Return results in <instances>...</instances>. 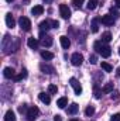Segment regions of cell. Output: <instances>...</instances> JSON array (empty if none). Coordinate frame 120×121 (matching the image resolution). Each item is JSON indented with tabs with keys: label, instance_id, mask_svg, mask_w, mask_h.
<instances>
[{
	"label": "cell",
	"instance_id": "cell-1",
	"mask_svg": "<svg viewBox=\"0 0 120 121\" xmlns=\"http://www.w3.org/2000/svg\"><path fill=\"white\" fill-rule=\"evenodd\" d=\"M13 41H14V39H13L10 35H4V38H3V41H1V49H3L4 54H10V52H14V51L18 49V41H17L16 44H14Z\"/></svg>",
	"mask_w": 120,
	"mask_h": 121
},
{
	"label": "cell",
	"instance_id": "cell-2",
	"mask_svg": "<svg viewBox=\"0 0 120 121\" xmlns=\"http://www.w3.org/2000/svg\"><path fill=\"white\" fill-rule=\"evenodd\" d=\"M93 47H95V49H96L103 58H109V56L112 55V49H110V47H107V45H105V44H102V42H99V41H96Z\"/></svg>",
	"mask_w": 120,
	"mask_h": 121
},
{
	"label": "cell",
	"instance_id": "cell-3",
	"mask_svg": "<svg viewBox=\"0 0 120 121\" xmlns=\"http://www.w3.org/2000/svg\"><path fill=\"white\" fill-rule=\"evenodd\" d=\"M18 26L23 31H30L31 30V21L27 18V17H20L18 20Z\"/></svg>",
	"mask_w": 120,
	"mask_h": 121
},
{
	"label": "cell",
	"instance_id": "cell-4",
	"mask_svg": "<svg viewBox=\"0 0 120 121\" xmlns=\"http://www.w3.org/2000/svg\"><path fill=\"white\" fill-rule=\"evenodd\" d=\"M40 42H41V45H44V47H51L52 45V38L50 37V35H47V34H44L42 31H41V34H40Z\"/></svg>",
	"mask_w": 120,
	"mask_h": 121
},
{
	"label": "cell",
	"instance_id": "cell-5",
	"mask_svg": "<svg viewBox=\"0 0 120 121\" xmlns=\"http://www.w3.org/2000/svg\"><path fill=\"white\" fill-rule=\"evenodd\" d=\"M69 85L74 87V91H75L76 96H79V94L82 93V86L79 85V82H78L75 78H71V79H69Z\"/></svg>",
	"mask_w": 120,
	"mask_h": 121
},
{
	"label": "cell",
	"instance_id": "cell-6",
	"mask_svg": "<svg viewBox=\"0 0 120 121\" xmlns=\"http://www.w3.org/2000/svg\"><path fill=\"white\" fill-rule=\"evenodd\" d=\"M38 114H40V110L34 106V107H30L28 108V111H27V120L28 121H34L37 117H38Z\"/></svg>",
	"mask_w": 120,
	"mask_h": 121
},
{
	"label": "cell",
	"instance_id": "cell-7",
	"mask_svg": "<svg viewBox=\"0 0 120 121\" xmlns=\"http://www.w3.org/2000/svg\"><path fill=\"white\" fill-rule=\"evenodd\" d=\"M82 62H83V56H82L79 52H75V54L71 56V63H72L74 66H79V65H82Z\"/></svg>",
	"mask_w": 120,
	"mask_h": 121
},
{
	"label": "cell",
	"instance_id": "cell-8",
	"mask_svg": "<svg viewBox=\"0 0 120 121\" xmlns=\"http://www.w3.org/2000/svg\"><path fill=\"white\" fill-rule=\"evenodd\" d=\"M60 14L62 18H69L71 17V10H69V7L66 6V4H60Z\"/></svg>",
	"mask_w": 120,
	"mask_h": 121
},
{
	"label": "cell",
	"instance_id": "cell-9",
	"mask_svg": "<svg viewBox=\"0 0 120 121\" xmlns=\"http://www.w3.org/2000/svg\"><path fill=\"white\" fill-rule=\"evenodd\" d=\"M40 70L42 72V73H45V75H52L54 73V68L51 66V65H48V63H40Z\"/></svg>",
	"mask_w": 120,
	"mask_h": 121
},
{
	"label": "cell",
	"instance_id": "cell-10",
	"mask_svg": "<svg viewBox=\"0 0 120 121\" xmlns=\"http://www.w3.org/2000/svg\"><path fill=\"white\" fill-rule=\"evenodd\" d=\"M100 21H102V24H105V26H113V23H115V18H113L110 14H106V16H102Z\"/></svg>",
	"mask_w": 120,
	"mask_h": 121
},
{
	"label": "cell",
	"instance_id": "cell-11",
	"mask_svg": "<svg viewBox=\"0 0 120 121\" xmlns=\"http://www.w3.org/2000/svg\"><path fill=\"white\" fill-rule=\"evenodd\" d=\"M3 75H4L6 79H14V78H16V72H14L13 68H4Z\"/></svg>",
	"mask_w": 120,
	"mask_h": 121
},
{
	"label": "cell",
	"instance_id": "cell-12",
	"mask_svg": "<svg viewBox=\"0 0 120 121\" xmlns=\"http://www.w3.org/2000/svg\"><path fill=\"white\" fill-rule=\"evenodd\" d=\"M60 42H61V47H62L64 49H68V48L71 47V41H69V38H68L66 35L60 37Z\"/></svg>",
	"mask_w": 120,
	"mask_h": 121
},
{
	"label": "cell",
	"instance_id": "cell-13",
	"mask_svg": "<svg viewBox=\"0 0 120 121\" xmlns=\"http://www.w3.org/2000/svg\"><path fill=\"white\" fill-rule=\"evenodd\" d=\"M6 24H7L9 28H13V27L16 26V21H14V18H13V16H11L10 13L6 14Z\"/></svg>",
	"mask_w": 120,
	"mask_h": 121
},
{
	"label": "cell",
	"instance_id": "cell-14",
	"mask_svg": "<svg viewBox=\"0 0 120 121\" xmlns=\"http://www.w3.org/2000/svg\"><path fill=\"white\" fill-rule=\"evenodd\" d=\"M42 13H44V7L42 6H34L31 9V14L32 16H41Z\"/></svg>",
	"mask_w": 120,
	"mask_h": 121
},
{
	"label": "cell",
	"instance_id": "cell-15",
	"mask_svg": "<svg viewBox=\"0 0 120 121\" xmlns=\"http://www.w3.org/2000/svg\"><path fill=\"white\" fill-rule=\"evenodd\" d=\"M38 99H40L42 103H45V104H50V103H51V97H50V94H47V93H44V91L38 94Z\"/></svg>",
	"mask_w": 120,
	"mask_h": 121
},
{
	"label": "cell",
	"instance_id": "cell-16",
	"mask_svg": "<svg viewBox=\"0 0 120 121\" xmlns=\"http://www.w3.org/2000/svg\"><path fill=\"white\" fill-rule=\"evenodd\" d=\"M78 110H79V106H78L76 103H72L71 106H68V114H71V116L76 114V113H78Z\"/></svg>",
	"mask_w": 120,
	"mask_h": 121
},
{
	"label": "cell",
	"instance_id": "cell-17",
	"mask_svg": "<svg viewBox=\"0 0 120 121\" xmlns=\"http://www.w3.org/2000/svg\"><path fill=\"white\" fill-rule=\"evenodd\" d=\"M27 45L30 47L31 49H37V48H38V41H37L34 37H31V38L27 39Z\"/></svg>",
	"mask_w": 120,
	"mask_h": 121
},
{
	"label": "cell",
	"instance_id": "cell-18",
	"mask_svg": "<svg viewBox=\"0 0 120 121\" xmlns=\"http://www.w3.org/2000/svg\"><path fill=\"white\" fill-rule=\"evenodd\" d=\"M57 106H58L60 108H65V107L68 106V99H66V97H61V99H58Z\"/></svg>",
	"mask_w": 120,
	"mask_h": 121
},
{
	"label": "cell",
	"instance_id": "cell-19",
	"mask_svg": "<svg viewBox=\"0 0 120 121\" xmlns=\"http://www.w3.org/2000/svg\"><path fill=\"white\" fill-rule=\"evenodd\" d=\"M41 58L45 59V60H51L54 58V54L50 52V51H42V52H41Z\"/></svg>",
	"mask_w": 120,
	"mask_h": 121
},
{
	"label": "cell",
	"instance_id": "cell-20",
	"mask_svg": "<svg viewBox=\"0 0 120 121\" xmlns=\"http://www.w3.org/2000/svg\"><path fill=\"white\" fill-rule=\"evenodd\" d=\"M4 121H16V116H14V111L9 110L4 116Z\"/></svg>",
	"mask_w": 120,
	"mask_h": 121
},
{
	"label": "cell",
	"instance_id": "cell-21",
	"mask_svg": "<svg viewBox=\"0 0 120 121\" xmlns=\"http://www.w3.org/2000/svg\"><path fill=\"white\" fill-rule=\"evenodd\" d=\"M50 26H51V21H48V20H45V21H41V23H40V30H41V31L50 30V28H51Z\"/></svg>",
	"mask_w": 120,
	"mask_h": 121
},
{
	"label": "cell",
	"instance_id": "cell-22",
	"mask_svg": "<svg viewBox=\"0 0 120 121\" xmlns=\"http://www.w3.org/2000/svg\"><path fill=\"white\" fill-rule=\"evenodd\" d=\"M90 27H92V32H97L99 31V18H93Z\"/></svg>",
	"mask_w": 120,
	"mask_h": 121
},
{
	"label": "cell",
	"instance_id": "cell-23",
	"mask_svg": "<svg viewBox=\"0 0 120 121\" xmlns=\"http://www.w3.org/2000/svg\"><path fill=\"white\" fill-rule=\"evenodd\" d=\"M26 78H27V70H26V69H23V70H21V73L16 75L14 80H16V82H20V80H23V79H26Z\"/></svg>",
	"mask_w": 120,
	"mask_h": 121
},
{
	"label": "cell",
	"instance_id": "cell-24",
	"mask_svg": "<svg viewBox=\"0 0 120 121\" xmlns=\"http://www.w3.org/2000/svg\"><path fill=\"white\" fill-rule=\"evenodd\" d=\"M110 41H112V34L109 31L103 32L102 34V42H110Z\"/></svg>",
	"mask_w": 120,
	"mask_h": 121
},
{
	"label": "cell",
	"instance_id": "cell-25",
	"mask_svg": "<svg viewBox=\"0 0 120 121\" xmlns=\"http://www.w3.org/2000/svg\"><path fill=\"white\" fill-rule=\"evenodd\" d=\"M103 93H110V91H113V83L112 82H109V83H106L105 86H103V89H102Z\"/></svg>",
	"mask_w": 120,
	"mask_h": 121
},
{
	"label": "cell",
	"instance_id": "cell-26",
	"mask_svg": "<svg viewBox=\"0 0 120 121\" xmlns=\"http://www.w3.org/2000/svg\"><path fill=\"white\" fill-rule=\"evenodd\" d=\"M97 3H99L97 0H89V1H88V6H86L88 10H95V9L97 7Z\"/></svg>",
	"mask_w": 120,
	"mask_h": 121
},
{
	"label": "cell",
	"instance_id": "cell-27",
	"mask_svg": "<svg viewBox=\"0 0 120 121\" xmlns=\"http://www.w3.org/2000/svg\"><path fill=\"white\" fill-rule=\"evenodd\" d=\"M102 69H103L105 72H112V70H113V66L109 65L107 62H102Z\"/></svg>",
	"mask_w": 120,
	"mask_h": 121
},
{
	"label": "cell",
	"instance_id": "cell-28",
	"mask_svg": "<svg viewBox=\"0 0 120 121\" xmlns=\"http://www.w3.org/2000/svg\"><path fill=\"white\" fill-rule=\"evenodd\" d=\"M28 108H30V107H27V104H20V106H18V113H21V114H23V113H27Z\"/></svg>",
	"mask_w": 120,
	"mask_h": 121
},
{
	"label": "cell",
	"instance_id": "cell-29",
	"mask_svg": "<svg viewBox=\"0 0 120 121\" xmlns=\"http://www.w3.org/2000/svg\"><path fill=\"white\" fill-rule=\"evenodd\" d=\"M85 114L88 116V117H90V116H93L95 114V107H92V106H89L86 110H85Z\"/></svg>",
	"mask_w": 120,
	"mask_h": 121
},
{
	"label": "cell",
	"instance_id": "cell-30",
	"mask_svg": "<svg viewBox=\"0 0 120 121\" xmlns=\"http://www.w3.org/2000/svg\"><path fill=\"white\" fill-rule=\"evenodd\" d=\"M110 16H112V17H115V18H117V17H119L117 7H112V9H110Z\"/></svg>",
	"mask_w": 120,
	"mask_h": 121
},
{
	"label": "cell",
	"instance_id": "cell-31",
	"mask_svg": "<svg viewBox=\"0 0 120 121\" xmlns=\"http://www.w3.org/2000/svg\"><path fill=\"white\" fill-rule=\"evenodd\" d=\"M48 91H50L51 94H55V93L58 91V87H57L55 85H50V86H48Z\"/></svg>",
	"mask_w": 120,
	"mask_h": 121
},
{
	"label": "cell",
	"instance_id": "cell-32",
	"mask_svg": "<svg viewBox=\"0 0 120 121\" xmlns=\"http://www.w3.org/2000/svg\"><path fill=\"white\" fill-rule=\"evenodd\" d=\"M89 62L92 63V65H96V63H97V56H96V55H90L89 56Z\"/></svg>",
	"mask_w": 120,
	"mask_h": 121
},
{
	"label": "cell",
	"instance_id": "cell-33",
	"mask_svg": "<svg viewBox=\"0 0 120 121\" xmlns=\"http://www.w3.org/2000/svg\"><path fill=\"white\" fill-rule=\"evenodd\" d=\"M102 97V91L97 89V86H95V99H100Z\"/></svg>",
	"mask_w": 120,
	"mask_h": 121
},
{
	"label": "cell",
	"instance_id": "cell-34",
	"mask_svg": "<svg viewBox=\"0 0 120 121\" xmlns=\"http://www.w3.org/2000/svg\"><path fill=\"white\" fill-rule=\"evenodd\" d=\"M72 3H74L76 7H81V6L83 4V0H72Z\"/></svg>",
	"mask_w": 120,
	"mask_h": 121
},
{
	"label": "cell",
	"instance_id": "cell-35",
	"mask_svg": "<svg viewBox=\"0 0 120 121\" xmlns=\"http://www.w3.org/2000/svg\"><path fill=\"white\" fill-rule=\"evenodd\" d=\"M110 121H120V114L117 113V114L112 116V118H110Z\"/></svg>",
	"mask_w": 120,
	"mask_h": 121
},
{
	"label": "cell",
	"instance_id": "cell-36",
	"mask_svg": "<svg viewBox=\"0 0 120 121\" xmlns=\"http://www.w3.org/2000/svg\"><path fill=\"white\" fill-rule=\"evenodd\" d=\"M50 21H51V26H52L54 28H58V27H60V23H58V21H55V20H50Z\"/></svg>",
	"mask_w": 120,
	"mask_h": 121
},
{
	"label": "cell",
	"instance_id": "cell-37",
	"mask_svg": "<svg viewBox=\"0 0 120 121\" xmlns=\"http://www.w3.org/2000/svg\"><path fill=\"white\" fill-rule=\"evenodd\" d=\"M112 99H115V100L119 99V93L117 91H112Z\"/></svg>",
	"mask_w": 120,
	"mask_h": 121
},
{
	"label": "cell",
	"instance_id": "cell-38",
	"mask_svg": "<svg viewBox=\"0 0 120 121\" xmlns=\"http://www.w3.org/2000/svg\"><path fill=\"white\" fill-rule=\"evenodd\" d=\"M115 4H116L117 9H120V0H115Z\"/></svg>",
	"mask_w": 120,
	"mask_h": 121
},
{
	"label": "cell",
	"instance_id": "cell-39",
	"mask_svg": "<svg viewBox=\"0 0 120 121\" xmlns=\"http://www.w3.org/2000/svg\"><path fill=\"white\" fill-rule=\"evenodd\" d=\"M54 121H61V117H60V116H55V118H54Z\"/></svg>",
	"mask_w": 120,
	"mask_h": 121
},
{
	"label": "cell",
	"instance_id": "cell-40",
	"mask_svg": "<svg viewBox=\"0 0 120 121\" xmlns=\"http://www.w3.org/2000/svg\"><path fill=\"white\" fill-rule=\"evenodd\" d=\"M116 75H117V76H120V66L117 68V70H116Z\"/></svg>",
	"mask_w": 120,
	"mask_h": 121
},
{
	"label": "cell",
	"instance_id": "cell-41",
	"mask_svg": "<svg viewBox=\"0 0 120 121\" xmlns=\"http://www.w3.org/2000/svg\"><path fill=\"white\" fill-rule=\"evenodd\" d=\"M6 1H7V3H11V1H14V0H6Z\"/></svg>",
	"mask_w": 120,
	"mask_h": 121
},
{
	"label": "cell",
	"instance_id": "cell-42",
	"mask_svg": "<svg viewBox=\"0 0 120 121\" xmlns=\"http://www.w3.org/2000/svg\"><path fill=\"white\" fill-rule=\"evenodd\" d=\"M71 121H78V120H76V118H72V120H71Z\"/></svg>",
	"mask_w": 120,
	"mask_h": 121
},
{
	"label": "cell",
	"instance_id": "cell-43",
	"mask_svg": "<svg viewBox=\"0 0 120 121\" xmlns=\"http://www.w3.org/2000/svg\"><path fill=\"white\" fill-rule=\"evenodd\" d=\"M119 55H120V48H119Z\"/></svg>",
	"mask_w": 120,
	"mask_h": 121
}]
</instances>
